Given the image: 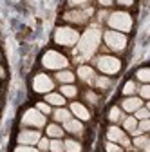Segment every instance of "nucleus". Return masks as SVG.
I'll return each instance as SVG.
<instances>
[{
	"mask_svg": "<svg viewBox=\"0 0 150 152\" xmlns=\"http://www.w3.org/2000/svg\"><path fill=\"white\" fill-rule=\"evenodd\" d=\"M69 110H71V114H72V118H76V120H80V121H83V123L92 118V110H90L83 102H71Z\"/></svg>",
	"mask_w": 150,
	"mask_h": 152,
	"instance_id": "ddd939ff",
	"label": "nucleus"
},
{
	"mask_svg": "<svg viewBox=\"0 0 150 152\" xmlns=\"http://www.w3.org/2000/svg\"><path fill=\"white\" fill-rule=\"evenodd\" d=\"M92 0H67V6L71 9H83L87 6H90Z\"/></svg>",
	"mask_w": 150,
	"mask_h": 152,
	"instance_id": "7c9ffc66",
	"label": "nucleus"
},
{
	"mask_svg": "<svg viewBox=\"0 0 150 152\" xmlns=\"http://www.w3.org/2000/svg\"><path fill=\"white\" fill-rule=\"evenodd\" d=\"M98 2V6H101L103 9H107V7H112L114 6V0H96Z\"/></svg>",
	"mask_w": 150,
	"mask_h": 152,
	"instance_id": "58836bf2",
	"label": "nucleus"
},
{
	"mask_svg": "<svg viewBox=\"0 0 150 152\" xmlns=\"http://www.w3.org/2000/svg\"><path fill=\"white\" fill-rule=\"evenodd\" d=\"M45 125H47V116H44L36 107L25 109L20 116V129H38V130H42Z\"/></svg>",
	"mask_w": 150,
	"mask_h": 152,
	"instance_id": "0eeeda50",
	"label": "nucleus"
},
{
	"mask_svg": "<svg viewBox=\"0 0 150 152\" xmlns=\"http://www.w3.org/2000/svg\"><path fill=\"white\" fill-rule=\"evenodd\" d=\"M105 24L108 26V29L112 31H119V33H128L132 31V24H134V18L128 11H123V9H118V11H110Z\"/></svg>",
	"mask_w": 150,
	"mask_h": 152,
	"instance_id": "7ed1b4c3",
	"label": "nucleus"
},
{
	"mask_svg": "<svg viewBox=\"0 0 150 152\" xmlns=\"http://www.w3.org/2000/svg\"><path fill=\"white\" fill-rule=\"evenodd\" d=\"M136 96H139L143 102H148L150 100V87H148V83L138 85V94H136Z\"/></svg>",
	"mask_w": 150,
	"mask_h": 152,
	"instance_id": "c756f323",
	"label": "nucleus"
},
{
	"mask_svg": "<svg viewBox=\"0 0 150 152\" xmlns=\"http://www.w3.org/2000/svg\"><path fill=\"white\" fill-rule=\"evenodd\" d=\"M6 76H7V72H6V67H4L2 64H0V80H4Z\"/></svg>",
	"mask_w": 150,
	"mask_h": 152,
	"instance_id": "ea45409f",
	"label": "nucleus"
},
{
	"mask_svg": "<svg viewBox=\"0 0 150 152\" xmlns=\"http://www.w3.org/2000/svg\"><path fill=\"white\" fill-rule=\"evenodd\" d=\"M119 125H121V129L127 132L130 138H134V136H139V134H141V132L138 130V120L132 116V114H127Z\"/></svg>",
	"mask_w": 150,
	"mask_h": 152,
	"instance_id": "dca6fc26",
	"label": "nucleus"
},
{
	"mask_svg": "<svg viewBox=\"0 0 150 152\" xmlns=\"http://www.w3.org/2000/svg\"><path fill=\"white\" fill-rule=\"evenodd\" d=\"M134 80L139 82V83H148L150 82V71H148V67H139L136 71V74H134Z\"/></svg>",
	"mask_w": 150,
	"mask_h": 152,
	"instance_id": "cd10ccee",
	"label": "nucleus"
},
{
	"mask_svg": "<svg viewBox=\"0 0 150 152\" xmlns=\"http://www.w3.org/2000/svg\"><path fill=\"white\" fill-rule=\"evenodd\" d=\"M51 118H52L54 123L62 125V123H65V121H69L72 118V114H71V110L67 107H54L52 112H51Z\"/></svg>",
	"mask_w": 150,
	"mask_h": 152,
	"instance_id": "412c9836",
	"label": "nucleus"
},
{
	"mask_svg": "<svg viewBox=\"0 0 150 152\" xmlns=\"http://www.w3.org/2000/svg\"><path fill=\"white\" fill-rule=\"evenodd\" d=\"M114 4H118L121 7H132L136 4V0H114Z\"/></svg>",
	"mask_w": 150,
	"mask_h": 152,
	"instance_id": "4c0bfd02",
	"label": "nucleus"
},
{
	"mask_svg": "<svg viewBox=\"0 0 150 152\" xmlns=\"http://www.w3.org/2000/svg\"><path fill=\"white\" fill-rule=\"evenodd\" d=\"M40 65L44 71H54L56 72V71L67 69L71 65V60L58 49H47L40 56Z\"/></svg>",
	"mask_w": 150,
	"mask_h": 152,
	"instance_id": "f03ea898",
	"label": "nucleus"
},
{
	"mask_svg": "<svg viewBox=\"0 0 150 152\" xmlns=\"http://www.w3.org/2000/svg\"><path fill=\"white\" fill-rule=\"evenodd\" d=\"M101 45V29L100 27H87L83 31V34H80V40L78 44L74 45L76 47V62H85L90 60L92 54L98 51V47Z\"/></svg>",
	"mask_w": 150,
	"mask_h": 152,
	"instance_id": "f257e3e1",
	"label": "nucleus"
},
{
	"mask_svg": "<svg viewBox=\"0 0 150 152\" xmlns=\"http://www.w3.org/2000/svg\"><path fill=\"white\" fill-rule=\"evenodd\" d=\"M49 152H63V140H51Z\"/></svg>",
	"mask_w": 150,
	"mask_h": 152,
	"instance_id": "473e14b6",
	"label": "nucleus"
},
{
	"mask_svg": "<svg viewBox=\"0 0 150 152\" xmlns=\"http://www.w3.org/2000/svg\"><path fill=\"white\" fill-rule=\"evenodd\" d=\"M94 67L101 74H105V76H116V74L121 72L123 62L118 58V56L105 53V54H98L96 58H94Z\"/></svg>",
	"mask_w": 150,
	"mask_h": 152,
	"instance_id": "423d86ee",
	"label": "nucleus"
},
{
	"mask_svg": "<svg viewBox=\"0 0 150 152\" xmlns=\"http://www.w3.org/2000/svg\"><path fill=\"white\" fill-rule=\"evenodd\" d=\"M36 109H38L42 114H44V116H51V112H52V107L49 105V103H45L44 100L42 102H36V105H34Z\"/></svg>",
	"mask_w": 150,
	"mask_h": 152,
	"instance_id": "2f4dec72",
	"label": "nucleus"
},
{
	"mask_svg": "<svg viewBox=\"0 0 150 152\" xmlns=\"http://www.w3.org/2000/svg\"><path fill=\"white\" fill-rule=\"evenodd\" d=\"M58 92L62 94V96L65 98V100H74L78 96V87L74 85V83H65V85H60V89H58Z\"/></svg>",
	"mask_w": 150,
	"mask_h": 152,
	"instance_id": "393cba45",
	"label": "nucleus"
},
{
	"mask_svg": "<svg viewBox=\"0 0 150 152\" xmlns=\"http://www.w3.org/2000/svg\"><path fill=\"white\" fill-rule=\"evenodd\" d=\"M112 85H114V82H112L110 76H105V74H96L94 83H92V89L98 91V92H107Z\"/></svg>",
	"mask_w": 150,
	"mask_h": 152,
	"instance_id": "6ab92c4d",
	"label": "nucleus"
},
{
	"mask_svg": "<svg viewBox=\"0 0 150 152\" xmlns=\"http://www.w3.org/2000/svg\"><path fill=\"white\" fill-rule=\"evenodd\" d=\"M49 141H51V140H49L47 136H42V138L38 140V143H36L34 147L38 148L40 152H49Z\"/></svg>",
	"mask_w": 150,
	"mask_h": 152,
	"instance_id": "72a5a7b5",
	"label": "nucleus"
},
{
	"mask_svg": "<svg viewBox=\"0 0 150 152\" xmlns=\"http://www.w3.org/2000/svg\"><path fill=\"white\" fill-rule=\"evenodd\" d=\"M103 150H105V152H121L123 148H121L118 143H112V141H107V140H105V143H103Z\"/></svg>",
	"mask_w": 150,
	"mask_h": 152,
	"instance_id": "f704fd0d",
	"label": "nucleus"
},
{
	"mask_svg": "<svg viewBox=\"0 0 150 152\" xmlns=\"http://www.w3.org/2000/svg\"><path fill=\"white\" fill-rule=\"evenodd\" d=\"M125 116H127V114L121 110L119 105H112V107L107 110V120H108V123H112V125H119Z\"/></svg>",
	"mask_w": 150,
	"mask_h": 152,
	"instance_id": "5701e85b",
	"label": "nucleus"
},
{
	"mask_svg": "<svg viewBox=\"0 0 150 152\" xmlns=\"http://www.w3.org/2000/svg\"><path fill=\"white\" fill-rule=\"evenodd\" d=\"M76 80H80L82 83L92 87V83H94V78H96V69L89 65V64H80L78 69H76Z\"/></svg>",
	"mask_w": 150,
	"mask_h": 152,
	"instance_id": "f8f14e48",
	"label": "nucleus"
},
{
	"mask_svg": "<svg viewBox=\"0 0 150 152\" xmlns=\"http://www.w3.org/2000/svg\"><path fill=\"white\" fill-rule=\"evenodd\" d=\"M118 105L121 107V110H123L125 114H134L139 107L145 105V102H143L139 96H123V100H121Z\"/></svg>",
	"mask_w": 150,
	"mask_h": 152,
	"instance_id": "4468645a",
	"label": "nucleus"
},
{
	"mask_svg": "<svg viewBox=\"0 0 150 152\" xmlns=\"http://www.w3.org/2000/svg\"><path fill=\"white\" fill-rule=\"evenodd\" d=\"M63 152H83V143L76 138L63 140Z\"/></svg>",
	"mask_w": 150,
	"mask_h": 152,
	"instance_id": "a878e982",
	"label": "nucleus"
},
{
	"mask_svg": "<svg viewBox=\"0 0 150 152\" xmlns=\"http://www.w3.org/2000/svg\"><path fill=\"white\" fill-rule=\"evenodd\" d=\"M42 130L38 129H20L16 134V145H36L38 140L42 138Z\"/></svg>",
	"mask_w": 150,
	"mask_h": 152,
	"instance_id": "9d476101",
	"label": "nucleus"
},
{
	"mask_svg": "<svg viewBox=\"0 0 150 152\" xmlns=\"http://www.w3.org/2000/svg\"><path fill=\"white\" fill-rule=\"evenodd\" d=\"M13 152H40V150L33 145H16L13 148Z\"/></svg>",
	"mask_w": 150,
	"mask_h": 152,
	"instance_id": "c9c22d12",
	"label": "nucleus"
},
{
	"mask_svg": "<svg viewBox=\"0 0 150 152\" xmlns=\"http://www.w3.org/2000/svg\"><path fill=\"white\" fill-rule=\"evenodd\" d=\"M96 15V11H94V7L92 6H87V7H83V9H67L63 15H62V18L67 22V26H85L92 16Z\"/></svg>",
	"mask_w": 150,
	"mask_h": 152,
	"instance_id": "6e6552de",
	"label": "nucleus"
},
{
	"mask_svg": "<svg viewBox=\"0 0 150 152\" xmlns=\"http://www.w3.org/2000/svg\"><path fill=\"white\" fill-rule=\"evenodd\" d=\"M54 80H52V76H49L45 71H38L34 76H33V80H31V89L36 92V94H47L51 91H54Z\"/></svg>",
	"mask_w": 150,
	"mask_h": 152,
	"instance_id": "1a4fd4ad",
	"label": "nucleus"
},
{
	"mask_svg": "<svg viewBox=\"0 0 150 152\" xmlns=\"http://www.w3.org/2000/svg\"><path fill=\"white\" fill-rule=\"evenodd\" d=\"M132 116H134L138 121H141V120H148V118H150V110H148V105L145 103L143 107H139V109H138V110L132 114Z\"/></svg>",
	"mask_w": 150,
	"mask_h": 152,
	"instance_id": "c85d7f7f",
	"label": "nucleus"
},
{
	"mask_svg": "<svg viewBox=\"0 0 150 152\" xmlns=\"http://www.w3.org/2000/svg\"><path fill=\"white\" fill-rule=\"evenodd\" d=\"M62 129L67 132V134H71L72 138H76V140H80V141L83 140L85 132H87V129H85L83 121H80V120H76V118H71L69 121L62 123Z\"/></svg>",
	"mask_w": 150,
	"mask_h": 152,
	"instance_id": "9b49d317",
	"label": "nucleus"
},
{
	"mask_svg": "<svg viewBox=\"0 0 150 152\" xmlns=\"http://www.w3.org/2000/svg\"><path fill=\"white\" fill-rule=\"evenodd\" d=\"M121 94L123 96H136L138 94V82L136 80H127L125 85L121 87Z\"/></svg>",
	"mask_w": 150,
	"mask_h": 152,
	"instance_id": "bb28decb",
	"label": "nucleus"
},
{
	"mask_svg": "<svg viewBox=\"0 0 150 152\" xmlns=\"http://www.w3.org/2000/svg\"><path fill=\"white\" fill-rule=\"evenodd\" d=\"M83 103L89 107V109H96V107H100L101 105V94L98 92V91H94L92 87H89V89H85L83 91Z\"/></svg>",
	"mask_w": 150,
	"mask_h": 152,
	"instance_id": "2eb2a0df",
	"label": "nucleus"
},
{
	"mask_svg": "<svg viewBox=\"0 0 150 152\" xmlns=\"http://www.w3.org/2000/svg\"><path fill=\"white\" fill-rule=\"evenodd\" d=\"M138 130L141 132V134H146V132L150 130V121H148V120H141V121H138Z\"/></svg>",
	"mask_w": 150,
	"mask_h": 152,
	"instance_id": "e433bc0d",
	"label": "nucleus"
},
{
	"mask_svg": "<svg viewBox=\"0 0 150 152\" xmlns=\"http://www.w3.org/2000/svg\"><path fill=\"white\" fill-rule=\"evenodd\" d=\"M78 40H80V31L72 26H58L52 33V42L63 49L74 47Z\"/></svg>",
	"mask_w": 150,
	"mask_h": 152,
	"instance_id": "20e7f679",
	"label": "nucleus"
},
{
	"mask_svg": "<svg viewBox=\"0 0 150 152\" xmlns=\"http://www.w3.org/2000/svg\"><path fill=\"white\" fill-rule=\"evenodd\" d=\"M130 141H132V148H136L139 152H150V140L146 134L134 136V138H130Z\"/></svg>",
	"mask_w": 150,
	"mask_h": 152,
	"instance_id": "b1692460",
	"label": "nucleus"
},
{
	"mask_svg": "<svg viewBox=\"0 0 150 152\" xmlns=\"http://www.w3.org/2000/svg\"><path fill=\"white\" fill-rule=\"evenodd\" d=\"M44 130H45V136L49 140H63V136H65V130L62 129V125L60 123H54V121L47 123L44 127Z\"/></svg>",
	"mask_w": 150,
	"mask_h": 152,
	"instance_id": "a211bd4d",
	"label": "nucleus"
},
{
	"mask_svg": "<svg viewBox=\"0 0 150 152\" xmlns=\"http://www.w3.org/2000/svg\"><path fill=\"white\" fill-rule=\"evenodd\" d=\"M101 40H103L107 51L116 53V54L125 53L127 47H128V38H127V34L125 33H119V31H112V29L101 31Z\"/></svg>",
	"mask_w": 150,
	"mask_h": 152,
	"instance_id": "39448f33",
	"label": "nucleus"
},
{
	"mask_svg": "<svg viewBox=\"0 0 150 152\" xmlns=\"http://www.w3.org/2000/svg\"><path fill=\"white\" fill-rule=\"evenodd\" d=\"M52 80H54V82H58L60 85L74 83V82H76V74H74V71H71V69L67 67V69H62V71H56Z\"/></svg>",
	"mask_w": 150,
	"mask_h": 152,
	"instance_id": "aec40b11",
	"label": "nucleus"
},
{
	"mask_svg": "<svg viewBox=\"0 0 150 152\" xmlns=\"http://www.w3.org/2000/svg\"><path fill=\"white\" fill-rule=\"evenodd\" d=\"M0 87H2V80H0Z\"/></svg>",
	"mask_w": 150,
	"mask_h": 152,
	"instance_id": "a19ab883",
	"label": "nucleus"
},
{
	"mask_svg": "<svg viewBox=\"0 0 150 152\" xmlns=\"http://www.w3.org/2000/svg\"><path fill=\"white\" fill-rule=\"evenodd\" d=\"M44 102L49 103L52 109H54V107H65V103H67V100L62 96L58 91H51V92L44 94Z\"/></svg>",
	"mask_w": 150,
	"mask_h": 152,
	"instance_id": "4be33fe9",
	"label": "nucleus"
},
{
	"mask_svg": "<svg viewBox=\"0 0 150 152\" xmlns=\"http://www.w3.org/2000/svg\"><path fill=\"white\" fill-rule=\"evenodd\" d=\"M127 136V132L119 127V125H108L107 130H105V140L107 141H112V143H119L123 138Z\"/></svg>",
	"mask_w": 150,
	"mask_h": 152,
	"instance_id": "f3484780",
	"label": "nucleus"
}]
</instances>
